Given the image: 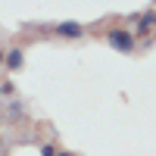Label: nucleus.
<instances>
[{
	"mask_svg": "<svg viewBox=\"0 0 156 156\" xmlns=\"http://www.w3.org/2000/svg\"><path fill=\"white\" fill-rule=\"evenodd\" d=\"M106 41L112 50H119V53H134V47H137V37L131 28H122V25H115V28L106 31Z\"/></svg>",
	"mask_w": 156,
	"mask_h": 156,
	"instance_id": "f257e3e1",
	"label": "nucleus"
},
{
	"mask_svg": "<svg viewBox=\"0 0 156 156\" xmlns=\"http://www.w3.org/2000/svg\"><path fill=\"white\" fill-rule=\"evenodd\" d=\"M50 31L56 37H66V41H78V37H84V25L81 22H56Z\"/></svg>",
	"mask_w": 156,
	"mask_h": 156,
	"instance_id": "f03ea898",
	"label": "nucleus"
},
{
	"mask_svg": "<svg viewBox=\"0 0 156 156\" xmlns=\"http://www.w3.org/2000/svg\"><path fill=\"white\" fill-rule=\"evenodd\" d=\"M22 66H25V53H22V47H19V44H12V47H6V59H3V72H9V75H16V72H22Z\"/></svg>",
	"mask_w": 156,
	"mask_h": 156,
	"instance_id": "7ed1b4c3",
	"label": "nucleus"
},
{
	"mask_svg": "<svg viewBox=\"0 0 156 156\" xmlns=\"http://www.w3.org/2000/svg\"><path fill=\"white\" fill-rule=\"evenodd\" d=\"M22 115H25V100L22 97L6 100V119H22Z\"/></svg>",
	"mask_w": 156,
	"mask_h": 156,
	"instance_id": "20e7f679",
	"label": "nucleus"
},
{
	"mask_svg": "<svg viewBox=\"0 0 156 156\" xmlns=\"http://www.w3.org/2000/svg\"><path fill=\"white\" fill-rule=\"evenodd\" d=\"M0 97H6V100H12V97H19V94H16V84H12L9 78H6V81H0Z\"/></svg>",
	"mask_w": 156,
	"mask_h": 156,
	"instance_id": "39448f33",
	"label": "nucleus"
},
{
	"mask_svg": "<svg viewBox=\"0 0 156 156\" xmlns=\"http://www.w3.org/2000/svg\"><path fill=\"white\" fill-rule=\"evenodd\" d=\"M37 153H41V156H56L59 150H56V144H41V147H37Z\"/></svg>",
	"mask_w": 156,
	"mask_h": 156,
	"instance_id": "423d86ee",
	"label": "nucleus"
},
{
	"mask_svg": "<svg viewBox=\"0 0 156 156\" xmlns=\"http://www.w3.org/2000/svg\"><path fill=\"white\" fill-rule=\"evenodd\" d=\"M3 59H6V47H0V69H3Z\"/></svg>",
	"mask_w": 156,
	"mask_h": 156,
	"instance_id": "0eeeda50",
	"label": "nucleus"
},
{
	"mask_svg": "<svg viewBox=\"0 0 156 156\" xmlns=\"http://www.w3.org/2000/svg\"><path fill=\"white\" fill-rule=\"evenodd\" d=\"M56 156H72V153H69V150H59V153H56Z\"/></svg>",
	"mask_w": 156,
	"mask_h": 156,
	"instance_id": "6e6552de",
	"label": "nucleus"
}]
</instances>
